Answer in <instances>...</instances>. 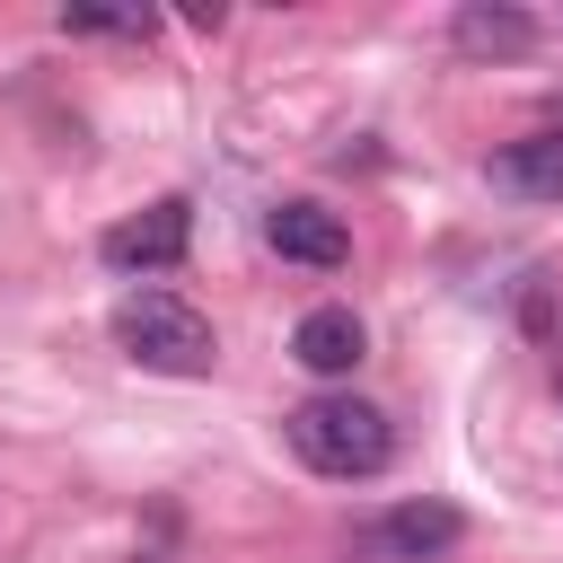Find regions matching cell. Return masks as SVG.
I'll list each match as a JSON object with an SVG mask.
<instances>
[{
    "mask_svg": "<svg viewBox=\"0 0 563 563\" xmlns=\"http://www.w3.org/2000/svg\"><path fill=\"white\" fill-rule=\"evenodd\" d=\"M282 440H290V457L308 466V475H325V484H369V475H387V457H396V422L369 405V396H308V405H290L282 413Z\"/></svg>",
    "mask_w": 563,
    "mask_h": 563,
    "instance_id": "cell-1",
    "label": "cell"
},
{
    "mask_svg": "<svg viewBox=\"0 0 563 563\" xmlns=\"http://www.w3.org/2000/svg\"><path fill=\"white\" fill-rule=\"evenodd\" d=\"M114 343H123V361H141L158 378H211V361H220L211 317L176 290H123L114 299Z\"/></svg>",
    "mask_w": 563,
    "mask_h": 563,
    "instance_id": "cell-2",
    "label": "cell"
},
{
    "mask_svg": "<svg viewBox=\"0 0 563 563\" xmlns=\"http://www.w3.org/2000/svg\"><path fill=\"white\" fill-rule=\"evenodd\" d=\"M185 246H194V202H185V194H167V202H150V211H132V220H114V229L97 238L106 273H123V282H141V273H176V264H185Z\"/></svg>",
    "mask_w": 563,
    "mask_h": 563,
    "instance_id": "cell-3",
    "label": "cell"
},
{
    "mask_svg": "<svg viewBox=\"0 0 563 563\" xmlns=\"http://www.w3.org/2000/svg\"><path fill=\"white\" fill-rule=\"evenodd\" d=\"M264 246H273L282 264H308V273H343V264H352V229H343V211H325V202H282V211H264Z\"/></svg>",
    "mask_w": 563,
    "mask_h": 563,
    "instance_id": "cell-4",
    "label": "cell"
},
{
    "mask_svg": "<svg viewBox=\"0 0 563 563\" xmlns=\"http://www.w3.org/2000/svg\"><path fill=\"white\" fill-rule=\"evenodd\" d=\"M361 352H369V325H361L343 299H325V308H308V317L290 325V361H299L308 378H352Z\"/></svg>",
    "mask_w": 563,
    "mask_h": 563,
    "instance_id": "cell-5",
    "label": "cell"
},
{
    "mask_svg": "<svg viewBox=\"0 0 563 563\" xmlns=\"http://www.w3.org/2000/svg\"><path fill=\"white\" fill-rule=\"evenodd\" d=\"M493 185H501L510 202H563V123L501 141V150H493Z\"/></svg>",
    "mask_w": 563,
    "mask_h": 563,
    "instance_id": "cell-6",
    "label": "cell"
},
{
    "mask_svg": "<svg viewBox=\"0 0 563 563\" xmlns=\"http://www.w3.org/2000/svg\"><path fill=\"white\" fill-rule=\"evenodd\" d=\"M466 537V519L449 510V501H396L378 528H369V545L387 554V563H431V554H449Z\"/></svg>",
    "mask_w": 563,
    "mask_h": 563,
    "instance_id": "cell-7",
    "label": "cell"
},
{
    "mask_svg": "<svg viewBox=\"0 0 563 563\" xmlns=\"http://www.w3.org/2000/svg\"><path fill=\"white\" fill-rule=\"evenodd\" d=\"M449 44H457V53H475V62H519V53H537V18H528V9L466 0V9L449 18Z\"/></svg>",
    "mask_w": 563,
    "mask_h": 563,
    "instance_id": "cell-8",
    "label": "cell"
},
{
    "mask_svg": "<svg viewBox=\"0 0 563 563\" xmlns=\"http://www.w3.org/2000/svg\"><path fill=\"white\" fill-rule=\"evenodd\" d=\"M62 26H70V35H132V44H141L158 18H150V9H62Z\"/></svg>",
    "mask_w": 563,
    "mask_h": 563,
    "instance_id": "cell-9",
    "label": "cell"
}]
</instances>
